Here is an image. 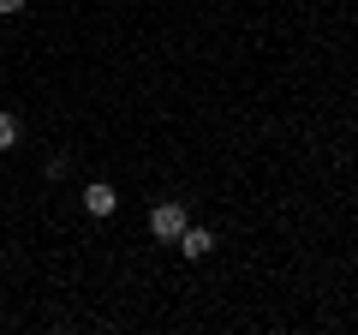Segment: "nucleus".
I'll use <instances>...</instances> for the list:
<instances>
[{
    "mask_svg": "<svg viewBox=\"0 0 358 335\" xmlns=\"http://www.w3.org/2000/svg\"><path fill=\"white\" fill-rule=\"evenodd\" d=\"M185 221H192V216H185V204H179V198H167V204L150 210V233H155V240H179V233H185Z\"/></svg>",
    "mask_w": 358,
    "mask_h": 335,
    "instance_id": "1",
    "label": "nucleus"
},
{
    "mask_svg": "<svg viewBox=\"0 0 358 335\" xmlns=\"http://www.w3.org/2000/svg\"><path fill=\"white\" fill-rule=\"evenodd\" d=\"M120 210V192L108 180H96V186H84V216H96V221H108Z\"/></svg>",
    "mask_w": 358,
    "mask_h": 335,
    "instance_id": "2",
    "label": "nucleus"
},
{
    "mask_svg": "<svg viewBox=\"0 0 358 335\" xmlns=\"http://www.w3.org/2000/svg\"><path fill=\"white\" fill-rule=\"evenodd\" d=\"M209 252H215V233L209 228H192V221H185V233H179V258H209Z\"/></svg>",
    "mask_w": 358,
    "mask_h": 335,
    "instance_id": "3",
    "label": "nucleus"
},
{
    "mask_svg": "<svg viewBox=\"0 0 358 335\" xmlns=\"http://www.w3.org/2000/svg\"><path fill=\"white\" fill-rule=\"evenodd\" d=\"M18 138H24V126H18V114H6V108H0V150H13Z\"/></svg>",
    "mask_w": 358,
    "mask_h": 335,
    "instance_id": "4",
    "label": "nucleus"
},
{
    "mask_svg": "<svg viewBox=\"0 0 358 335\" xmlns=\"http://www.w3.org/2000/svg\"><path fill=\"white\" fill-rule=\"evenodd\" d=\"M24 6H30V0H0V18H18Z\"/></svg>",
    "mask_w": 358,
    "mask_h": 335,
    "instance_id": "5",
    "label": "nucleus"
}]
</instances>
